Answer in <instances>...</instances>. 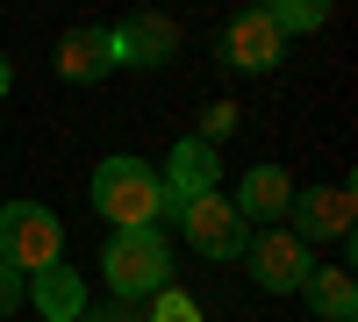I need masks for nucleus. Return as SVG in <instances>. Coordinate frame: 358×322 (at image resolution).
Returning <instances> with one entry per match:
<instances>
[{"label": "nucleus", "mask_w": 358, "mask_h": 322, "mask_svg": "<svg viewBox=\"0 0 358 322\" xmlns=\"http://www.w3.org/2000/svg\"><path fill=\"white\" fill-rule=\"evenodd\" d=\"M86 322H136V315H129L122 301H115V308H86Z\"/></svg>", "instance_id": "nucleus-18"}, {"label": "nucleus", "mask_w": 358, "mask_h": 322, "mask_svg": "<svg viewBox=\"0 0 358 322\" xmlns=\"http://www.w3.org/2000/svg\"><path fill=\"white\" fill-rule=\"evenodd\" d=\"M101 279L115 286V301H143V294H165L172 286V251L158 229H115L108 237V258H101Z\"/></svg>", "instance_id": "nucleus-2"}, {"label": "nucleus", "mask_w": 358, "mask_h": 322, "mask_svg": "<svg viewBox=\"0 0 358 322\" xmlns=\"http://www.w3.org/2000/svg\"><path fill=\"white\" fill-rule=\"evenodd\" d=\"M22 286H29V279H22L15 265H0V322H8V315L22 308Z\"/></svg>", "instance_id": "nucleus-17"}, {"label": "nucleus", "mask_w": 358, "mask_h": 322, "mask_svg": "<svg viewBox=\"0 0 358 322\" xmlns=\"http://www.w3.org/2000/svg\"><path fill=\"white\" fill-rule=\"evenodd\" d=\"M322 0H273V8H265V22L280 29V36H294V29H322Z\"/></svg>", "instance_id": "nucleus-14"}, {"label": "nucleus", "mask_w": 358, "mask_h": 322, "mask_svg": "<svg viewBox=\"0 0 358 322\" xmlns=\"http://www.w3.org/2000/svg\"><path fill=\"white\" fill-rule=\"evenodd\" d=\"M94 208L115 229H151L165 215V186H158V165L143 158H101L94 165Z\"/></svg>", "instance_id": "nucleus-1"}, {"label": "nucleus", "mask_w": 358, "mask_h": 322, "mask_svg": "<svg viewBox=\"0 0 358 322\" xmlns=\"http://www.w3.org/2000/svg\"><path fill=\"white\" fill-rule=\"evenodd\" d=\"M294 237H315V244H344L351 237V186H308V193H294Z\"/></svg>", "instance_id": "nucleus-7"}, {"label": "nucleus", "mask_w": 358, "mask_h": 322, "mask_svg": "<svg viewBox=\"0 0 358 322\" xmlns=\"http://www.w3.org/2000/svg\"><path fill=\"white\" fill-rule=\"evenodd\" d=\"M8 86H15V72H8V57H0V101H8Z\"/></svg>", "instance_id": "nucleus-19"}, {"label": "nucleus", "mask_w": 358, "mask_h": 322, "mask_svg": "<svg viewBox=\"0 0 358 322\" xmlns=\"http://www.w3.org/2000/svg\"><path fill=\"white\" fill-rule=\"evenodd\" d=\"M22 294L36 301V308H43L50 322H79V315H86V279H79V272L65 265V258H57V265H43L36 279L22 286Z\"/></svg>", "instance_id": "nucleus-11"}, {"label": "nucleus", "mask_w": 358, "mask_h": 322, "mask_svg": "<svg viewBox=\"0 0 358 322\" xmlns=\"http://www.w3.org/2000/svg\"><path fill=\"white\" fill-rule=\"evenodd\" d=\"M229 129H236V101H215V108L201 115V143H208V151H215V143H222Z\"/></svg>", "instance_id": "nucleus-16"}, {"label": "nucleus", "mask_w": 358, "mask_h": 322, "mask_svg": "<svg viewBox=\"0 0 358 322\" xmlns=\"http://www.w3.org/2000/svg\"><path fill=\"white\" fill-rule=\"evenodd\" d=\"M158 186H165V215H179L201 193H215V151H208L201 136H179L172 158H165V172H158Z\"/></svg>", "instance_id": "nucleus-6"}, {"label": "nucleus", "mask_w": 358, "mask_h": 322, "mask_svg": "<svg viewBox=\"0 0 358 322\" xmlns=\"http://www.w3.org/2000/svg\"><path fill=\"white\" fill-rule=\"evenodd\" d=\"M301 294H308V308H315L322 322H351V308H358V286H351L344 265H315V272L301 279Z\"/></svg>", "instance_id": "nucleus-13"}, {"label": "nucleus", "mask_w": 358, "mask_h": 322, "mask_svg": "<svg viewBox=\"0 0 358 322\" xmlns=\"http://www.w3.org/2000/svg\"><path fill=\"white\" fill-rule=\"evenodd\" d=\"M179 229H187V244L201 258H244V244H251V229H244V215L229 208V193L187 200V208H179Z\"/></svg>", "instance_id": "nucleus-5"}, {"label": "nucleus", "mask_w": 358, "mask_h": 322, "mask_svg": "<svg viewBox=\"0 0 358 322\" xmlns=\"http://www.w3.org/2000/svg\"><path fill=\"white\" fill-rule=\"evenodd\" d=\"M115 72V43H108V29H72L65 43H57V79H101Z\"/></svg>", "instance_id": "nucleus-12"}, {"label": "nucleus", "mask_w": 358, "mask_h": 322, "mask_svg": "<svg viewBox=\"0 0 358 322\" xmlns=\"http://www.w3.org/2000/svg\"><path fill=\"white\" fill-rule=\"evenodd\" d=\"M229 208L244 215V229H251V222L265 229V222H280V215L294 208V180H287L280 165H251V172H244V186H236V200H229Z\"/></svg>", "instance_id": "nucleus-9"}, {"label": "nucleus", "mask_w": 358, "mask_h": 322, "mask_svg": "<svg viewBox=\"0 0 358 322\" xmlns=\"http://www.w3.org/2000/svg\"><path fill=\"white\" fill-rule=\"evenodd\" d=\"M143 322H201V308L179 294V286H165V294H151V315Z\"/></svg>", "instance_id": "nucleus-15"}, {"label": "nucleus", "mask_w": 358, "mask_h": 322, "mask_svg": "<svg viewBox=\"0 0 358 322\" xmlns=\"http://www.w3.org/2000/svg\"><path fill=\"white\" fill-rule=\"evenodd\" d=\"M57 251H65V229L43 200H15V208H0V265H15L22 279H36L43 265H57Z\"/></svg>", "instance_id": "nucleus-3"}, {"label": "nucleus", "mask_w": 358, "mask_h": 322, "mask_svg": "<svg viewBox=\"0 0 358 322\" xmlns=\"http://www.w3.org/2000/svg\"><path fill=\"white\" fill-rule=\"evenodd\" d=\"M244 258H251V279L265 294H301V279L315 272V258H308V244L294 229H258L244 244Z\"/></svg>", "instance_id": "nucleus-4"}, {"label": "nucleus", "mask_w": 358, "mask_h": 322, "mask_svg": "<svg viewBox=\"0 0 358 322\" xmlns=\"http://www.w3.org/2000/svg\"><path fill=\"white\" fill-rule=\"evenodd\" d=\"M280 50H287V36L265 22V8H244V15L229 22V65H244V72H273Z\"/></svg>", "instance_id": "nucleus-10"}, {"label": "nucleus", "mask_w": 358, "mask_h": 322, "mask_svg": "<svg viewBox=\"0 0 358 322\" xmlns=\"http://www.w3.org/2000/svg\"><path fill=\"white\" fill-rule=\"evenodd\" d=\"M108 43H115V65H165L179 50V29L165 15H129V22L108 29Z\"/></svg>", "instance_id": "nucleus-8"}]
</instances>
